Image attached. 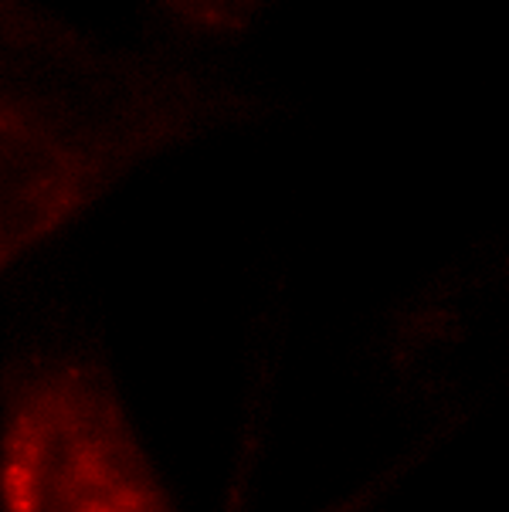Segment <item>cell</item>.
Here are the masks:
<instances>
[{
    "instance_id": "6da1fadb",
    "label": "cell",
    "mask_w": 509,
    "mask_h": 512,
    "mask_svg": "<svg viewBox=\"0 0 509 512\" xmlns=\"http://www.w3.org/2000/svg\"><path fill=\"white\" fill-rule=\"evenodd\" d=\"M235 109L191 68L0 0V272Z\"/></svg>"
},
{
    "instance_id": "7a4b0ae2",
    "label": "cell",
    "mask_w": 509,
    "mask_h": 512,
    "mask_svg": "<svg viewBox=\"0 0 509 512\" xmlns=\"http://www.w3.org/2000/svg\"><path fill=\"white\" fill-rule=\"evenodd\" d=\"M4 512H174L116 384L96 360L17 363L0 397Z\"/></svg>"
}]
</instances>
